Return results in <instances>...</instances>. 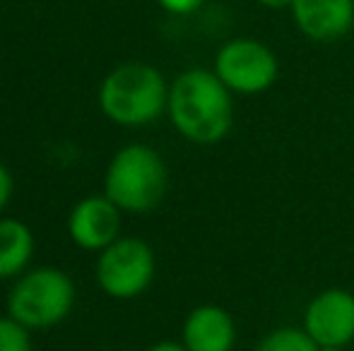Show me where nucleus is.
<instances>
[{"mask_svg":"<svg viewBox=\"0 0 354 351\" xmlns=\"http://www.w3.org/2000/svg\"><path fill=\"white\" fill-rule=\"evenodd\" d=\"M167 106L176 130L198 145H214L232 130V89L217 72L203 68L181 72L169 89Z\"/></svg>","mask_w":354,"mask_h":351,"instance_id":"1","label":"nucleus"},{"mask_svg":"<svg viewBox=\"0 0 354 351\" xmlns=\"http://www.w3.org/2000/svg\"><path fill=\"white\" fill-rule=\"evenodd\" d=\"M106 118L118 126L152 123L169 103V89L162 72L145 63H126L106 75L99 92Z\"/></svg>","mask_w":354,"mask_h":351,"instance_id":"2","label":"nucleus"},{"mask_svg":"<svg viewBox=\"0 0 354 351\" xmlns=\"http://www.w3.org/2000/svg\"><path fill=\"white\" fill-rule=\"evenodd\" d=\"M104 188L118 210L147 212L167 192V166L154 150L131 145L113 157Z\"/></svg>","mask_w":354,"mask_h":351,"instance_id":"3","label":"nucleus"},{"mask_svg":"<svg viewBox=\"0 0 354 351\" xmlns=\"http://www.w3.org/2000/svg\"><path fill=\"white\" fill-rule=\"evenodd\" d=\"M75 303V286L71 277L53 267L24 274L10 291V318L24 328H51L71 313Z\"/></svg>","mask_w":354,"mask_h":351,"instance_id":"4","label":"nucleus"},{"mask_svg":"<svg viewBox=\"0 0 354 351\" xmlns=\"http://www.w3.org/2000/svg\"><path fill=\"white\" fill-rule=\"evenodd\" d=\"M277 70V56L256 39H232L214 58L217 77L236 94H261L270 89Z\"/></svg>","mask_w":354,"mask_h":351,"instance_id":"5","label":"nucleus"},{"mask_svg":"<svg viewBox=\"0 0 354 351\" xmlns=\"http://www.w3.org/2000/svg\"><path fill=\"white\" fill-rule=\"evenodd\" d=\"M154 274V255L140 239H118L104 248L97 265L102 289L113 299H133L149 286Z\"/></svg>","mask_w":354,"mask_h":351,"instance_id":"6","label":"nucleus"},{"mask_svg":"<svg viewBox=\"0 0 354 351\" xmlns=\"http://www.w3.org/2000/svg\"><path fill=\"white\" fill-rule=\"evenodd\" d=\"M304 323L318 347H345L354 339V296L345 289L323 291L308 303Z\"/></svg>","mask_w":354,"mask_h":351,"instance_id":"7","label":"nucleus"},{"mask_svg":"<svg viewBox=\"0 0 354 351\" xmlns=\"http://www.w3.org/2000/svg\"><path fill=\"white\" fill-rule=\"evenodd\" d=\"M289 10L299 32L318 43L337 41L354 27V0H292Z\"/></svg>","mask_w":354,"mask_h":351,"instance_id":"8","label":"nucleus"},{"mask_svg":"<svg viewBox=\"0 0 354 351\" xmlns=\"http://www.w3.org/2000/svg\"><path fill=\"white\" fill-rule=\"evenodd\" d=\"M118 226H121L118 207L106 195L80 200L68 219V231L73 241L87 250L109 248L116 241Z\"/></svg>","mask_w":354,"mask_h":351,"instance_id":"9","label":"nucleus"},{"mask_svg":"<svg viewBox=\"0 0 354 351\" xmlns=\"http://www.w3.org/2000/svg\"><path fill=\"white\" fill-rule=\"evenodd\" d=\"M234 339V320L219 305H201L183 325V344L188 351H232Z\"/></svg>","mask_w":354,"mask_h":351,"instance_id":"10","label":"nucleus"},{"mask_svg":"<svg viewBox=\"0 0 354 351\" xmlns=\"http://www.w3.org/2000/svg\"><path fill=\"white\" fill-rule=\"evenodd\" d=\"M32 253V231L17 219H0V279L22 272Z\"/></svg>","mask_w":354,"mask_h":351,"instance_id":"11","label":"nucleus"},{"mask_svg":"<svg viewBox=\"0 0 354 351\" xmlns=\"http://www.w3.org/2000/svg\"><path fill=\"white\" fill-rule=\"evenodd\" d=\"M316 342L311 339V334L306 330H294V328H282L270 332L256 351H318Z\"/></svg>","mask_w":354,"mask_h":351,"instance_id":"12","label":"nucleus"},{"mask_svg":"<svg viewBox=\"0 0 354 351\" xmlns=\"http://www.w3.org/2000/svg\"><path fill=\"white\" fill-rule=\"evenodd\" d=\"M0 351H32L27 328L15 318H0Z\"/></svg>","mask_w":354,"mask_h":351,"instance_id":"13","label":"nucleus"},{"mask_svg":"<svg viewBox=\"0 0 354 351\" xmlns=\"http://www.w3.org/2000/svg\"><path fill=\"white\" fill-rule=\"evenodd\" d=\"M205 0H157L159 8H164L171 14H191L198 8H203Z\"/></svg>","mask_w":354,"mask_h":351,"instance_id":"14","label":"nucleus"},{"mask_svg":"<svg viewBox=\"0 0 354 351\" xmlns=\"http://www.w3.org/2000/svg\"><path fill=\"white\" fill-rule=\"evenodd\" d=\"M10 195H12V176H10V171L0 164V210L8 205Z\"/></svg>","mask_w":354,"mask_h":351,"instance_id":"15","label":"nucleus"},{"mask_svg":"<svg viewBox=\"0 0 354 351\" xmlns=\"http://www.w3.org/2000/svg\"><path fill=\"white\" fill-rule=\"evenodd\" d=\"M258 5L268 10H284V8H292V0H256Z\"/></svg>","mask_w":354,"mask_h":351,"instance_id":"16","label":"nucleus"},{"mask_svg":"<svg viewBox=\"0 0 354 351\" xmlns=\"http://www.w3.org/2000/svg\"><path fill=\"white\" fill-rule=\"evenodd\" d=\"M147 351H188V349L181 347V344H174V342H162V344H154V347H149Z\"/></svg>","mask_w":354,"mask_h":351,"instance_id":"17","label":"nucleus"},{"mask_svg":"<svg viewBox=\"0 0 354 351\" xmlns=\"http://www.w3.org/2000/svg\"><path fill=\"white\" fill-rule=\"evenodd\" d=\"M318 351H340V347H321Z\"/></svg>","mask_w":354,"mask_h":351,"instance_id":"18","label":"nucleus"}]
</instances>
